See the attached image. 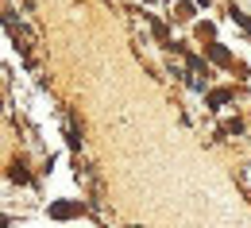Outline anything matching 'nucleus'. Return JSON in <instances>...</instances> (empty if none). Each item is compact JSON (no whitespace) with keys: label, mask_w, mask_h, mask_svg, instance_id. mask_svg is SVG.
Instances as JSON below:
<instances>
[{"label":"nucleus","mask_w":251,"mask_h":228,"mask_svg":"<svg viewBox=\"0 0 251 228\" xmlns=\"http://www.w3.org/2000/svg\"><path fill=\"white\" fill-rule=\"evenodd\" d=\"M209 54H213V58H217V62H228V51H224V47H213V51H209Z\"/></svg>","instance_id":"f257e3e1"}]
</instances>
